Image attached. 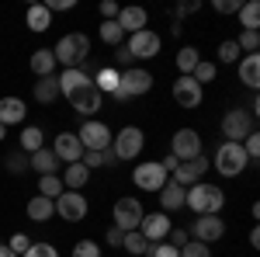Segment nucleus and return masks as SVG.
Here are the masks:
<instances>
[{"mask_svg":"<svg viewBox=\"0 0 260 257\" xmlns=\"http://www.w3.org/2000/svg\"><path fill=\"white\" fill-rule=\"evenodd\" d=\"M184 205L194 212V216H219L222 205H225V191H222L219 184H191L187 191H184Z\"/></svg>","mask_w":260,"mask_h":257,"instance_id":"obj_1","label":"nucleus"},{"mask_svg":"<svg viewBox=\"0 0 260 257\" xmlns=\"http://www.w3.org/2000/svg\"><path fill=\"white\" fill-rule=\"evenodd\" d=\"M52 56H56V63H62V70H77V66L90 56V39L80 35V32H70V35H62V39L56 42Z\"/></svg>","mask_w":260,"mask_h":257,"instance_id":"obj_2","label":"nucleus"},{"mask_svg":"<svg viewBox=\"0 0 260 257\" xmlns=\"http://www.w3.org/2000/svg\"><path fill=\"white\" fill-rule=\"evenodd\" d=\"M149 91H153V73H149V70H142V66H132V70H121L118 91H115L111 98L121 104V101L142 98V94H149Z\"/></svg>","mask_w":260,"mask_h":257,"instance_id":"obj_3","label":"nucleus"},{"mask_svg":"<svg viewBox=\"0 0 260 257\" xmlns=\"http://www.w3.org/2000/svg\"><path fill=\"white\" fill-rule=\"evenodd\" d=\"M246 167H250V160H246L240 142H229L225 139L219 150H215V170H219L222 178H240Z\"/></svg>","mask_w":260,"mask_h":257,"instance_id":"obj_4","label":"nucleus"},{"mask_svg":"<svg viewBox=\"0 0 260 257\" xmlns=\"http://www.w3.org/2000/svg\"><path fill=\"white\" fill-rule=\"evenodd\" d=\"M142 146H146V136H142L139 125H125V129L115 132V139H111V153H115V160H136L142 153Z\"/></svg>","mask_w":260,"mask_h":257,"instance_id":"obj_5","label":"nucleus"},{"mask_svg":"<svg viewBox=\"0 0 260 257\" xmlns=\"http://www.w3.org/2000/svg\"><path fill=\"white\" fill-rule=\"evenodd\" d=\"M253 122H257V119H253L246 108H233V111L222 115V136L229 139V142H243L250 132H257Z\"/></svg>","mask_w":260,"mask_h":257,"instance_id":"obj_6","label":"nucleus"},{"mask_svg":"<svg viewBox=\"0 0 260 257\" xmlns=\"http://www.w3.org/2000/svg\"><path fill=\"white\" fill-rule=\"evenodd\" d=\"M77 139H80L83 150H94V153H101V150H111V139H115V132H111L104 122L87 119V122L80 125V132H77Z\"/></svg>","mask_w":260,"mask_h":257,"instance_id":"obj_7","label":"nucleus"},{"mask_svg":"<svg viewBox=\"0 0 260 257\" xmlns=\"http://www.w3.org/2000/svg\"><path fill=\"white\" fill-rule=\"evenodd\" d=\"M111 216H115V222L111 226H118L121 233H132V230H139V222H142V205H139V198H118L115 202V209H111Z\"/></svg>","mask_w":260,"mask_h":257,"instance_id":"obj_8","label":"nucleus"},{"mask_svg":"<svg viewBox=\"0 0 260 257\" xmlns=\"http://www.w3.org/2000/svg\"><path fill=\"white\" fill-rule=\"evenodd\" d=\"M160 45L163 39L153 32V28H142V32H136V35H128V56L132 60H156L160 56Z\"/></svg>","mask_w":260,"mask_h":257,"instance_id":"obj_9","label":"nucleus"},{"mask_svg":"<svg viewBox=\"0 0 260 257\" xmlns=\"http://www.w3.org/2000/svg\"><path fill=\"white\" fill-rule=\"evenodd\" d=\"M167 170H163L156 160H146V163H139L136 170H132V184L139 188V191H160L163 184H167Z\"/></svg>","mask_w":260,"mask_h":257,"instance_id":"obj_10","label":"nucleus"},{"mask_svg":"<svg viewBox=\"0 0 260 257\" xmlns=\"http://www.w3.org/2000/svg\"><path fill=\"white\" fill-rule=\"evenodd\" d=\"M170 157H177V163L201 157V136L194 129H177L170 139Z\"/></svg>","mask_w":260,"mask_h":257,"instance_id":"obj_11","label":"nucleus"},{"mask_svg":"<svg viewBox=\"0 0 260 257\" xmlns=\"http://www.w3.org/2000/svg\"><path fill=\"white\" fill-rule=\"evenodd\" d=\"M208 167H212V160L205 157V153H201V157H194V160H184V163H177V167H174V184H180V188H191V184H198L201 178H205V170H208Z\"/></svg>","mask_w":260,"mask_h":257,"instance_id":"obj_12","label":"nucleus"},{"mask_svg":"<svg viewBox=\"0 0 260 257\" xmlns=\"http://www.w3.org/2000/svg\"><path fill=\"white\" fill-rule=\"evenodd\" d=\"M52 205H56V216L66 219V222H80V219L87 216V209H90V205H87V198H83L80 191H62Z\"/></svg>","mask_w":260,"mask_h":257,"instance_id":"obj_13","label":"nucleus"},{"mask_svg":"<svg viewBox=\"0 0 260 257\" xmlns=\"http://www.w3.org/2000/svg\"><path fill=\"white\" fill-rule=\"evenodd\" d=\"M225 237V219L222 216H198L191 222V240L198 243H215Z\"/></svg>","mask_w":260,"mask_h":257,"instance_id":"obj_14","label":"nucleus"},{"mask_svg":"<svg viewBox=\"0 0 260 257\" xmlns=\"http://www.w3.org/2000/svg\"><path fill=\"white\" fill-rule=\"evenodd\" d=\"M66 101L73 104V111H77V115H83V119H94V115L101 111V104H104V94H101V91L94 87V83H87L83 91L70 94Z\"/></svg>","mask_w":260,"mask_h":257,"instance_id":"obj_15","label":"nucleus"},{"mask_svg":"<svg viewBox=\"0 0 260 257\" xmlns=\"http://www.w3.org/2000/svg\"><path fill=\"white\" fill-rule=\"evenodd\" d=\"M170 216L167 212H146L139 222V233L146 237V243H163L167 240V233H170Z\"/></svg>","mask_w":260,"mask_h":257,"instance_id":"obj_16","label":"nucleus"},{"mask_svg":"<svg viewBox=\"0 0 260 257\" xmlns=\"http://www.w3.org/2000/svg\"><path fill=\"white\" fill-rule=\"evenodd\" d=\"M52 153H56L59 163H80L83 146H80V139H77V132H59L56 142H52Z\"/></svg>","mask_w":260,"mask_h":257,"instance_id":"obj_17","label":"nucleus"},{"mask_svg":"<svg viewBox=\"0 0 260 257\" xmlns=\"http://www.w3.org/2000/svg\"><path fill=\"white\" fill-rule=\"evenodd\" d=\"M170 94H174V101L180 108H198L201 104V87L194 83V77H177L174 87H170Z\"/></svg>","mask_w":260,"mask_h":257,"instance_id":"obj_18","label":"nucleus"},{"mask_svg":"<svg viewBox=\"0 0 260 257\" xmlns=\"http://www.w3.org/2000/svg\"><path fill=\"white\" fill-rule=\"evenodd\" d=\"M56 80H59V98H70V94L83 91L87 83H94V80H90V73H87L83 66H77V70H62Z\"/></svg>","mask_w":260,"mask_h":257,"instance_id":"obj_19","label":"nucleus"},{"mask_svg":"<svg viewBox=\"0 0 260 257\" xmlns=\"http://www.w3.org/2000/svg\"><path fill=\"white\" fill-rule=\"evenodd\" d=\"M28 115V104L21 98H0V125L7 129V125H21Z\"/></svg>","mask_w":260,"mask_h":257,"instance_id":"obj_20","label":"nucleus"},{"mask_svg":"<svg viewBox=\"0 0 260 257\" xmlns=\"http://www.w3.org/2000/svg\"><path fill=\"white\" fill-rule=\"evenodd\" d=\"M115 21H118V28L125 32V35H136V32H142V28H146L149 14H146L142 7H121Z\"/></svg>","mask_w":260,"mask_h":257,"instance_id":"obj_21","label":"nucleus"},{"mask_svg":"<svg viewBox=\"0 0 260 257\" xmlns=\"http://www.w3.org/2000/svg\"><path fill=\"white\" fill-rule=\"evenodd\" d=\"M184 191H187V188H180V184H174V181H167L160 191H156L167 216H170V212H177V209H184Z\"/></svg>","mask_w":260,"mask_h":257,"instance_id":"obj_22","label":"nucleus"},{"mask_svg":"<svg viewBox=\"0 0 260 257\" xmlns=\"http://www.w3.org/2000/svg\"><path fill=\"white\" fill-rule=\"evenodd\" d=\"M56 66H59V63H56V56H52V49H35V52H31V73H35V77H56Z\"/></svg>","mask_w":260,"mask_h":257,"instance_id":"obj_23","label":"nucleus"},{"mask_svg":"<svg viewBox=\"0 0 260 257\" xmlns=\"http://www.w3.org/2000/svg\"><path fill=\"white\" fill-rule=\"evenodd\" d=\"M59 181H62V188H66V191H80L83 184L90 181V170H87L83 163H66Z\"/></svg>","mask_w":260,"mask_h":257,"instance_id":"obj_24","label":"nucleus"},{"mask_svg":"<svg viewBox=\"0 0 260 257\" xmlns=\"http://www.w3.org/2000/svg\"><path fill=\"white\" fill-rule=\"evenodd\" d=\"M24 21H28V28H31L35 35H42V32H49V28H52V11H49L45 4H31V7H28V14H24Z\"/></svg>","mask_w":260,"mask_h":257,"instance_id":"obj_25","label":"nucleus"},{"mask_svg":"<svg viewBox=\"0 0 260 257\" xmlns=\"http://www.w3.org/2000/svg\"><path fill=\"white\" fill-rule=\"evenodd\" d=\"M24 212H28L31 222H49V219L56 216V205H52L49 198H42V195H31L28 205H24Z\"/></svg>","mask_w":260,"mask_h":257,"instance_id":"obj_26","label":"nucleus"},{"mask_svg":"<svg viewBox=\"0 0 260 257\" xmlns=\"http://www.w3.org/2000/svg\"><path fill=\"white\" fill-rule=\"evenodd\" d=\"M240 80H243V87L257 91V83H260V56L257 52H250V56L240 60Z\"/></svg>","mask_w":260,"mask_h":257,"instance_id":"obj_27","label":"nucleus"},{"mask_svg":"<svg viewBox=\"0 0 260 257\" xmlns=\"http://www.w3.org/2000/svg\"><path fill=\"white\" fill-rule=\"evenodd\" d=\"M28 167H35V170H39V178H42V174H59V160H56L52 150H45V146H42L39 153H31V157H28Z\"/></svg>","mask_w":260,"mask_h":257,"instance_id":"obj_28","label":"nucleus"},{"mask_svg":"<svg viewBox=\"0 0 260 257\" xmlns=\"http://www.w3.org/2000/svg\"><path fill=\"white\" fill-rule=\"evenodd\" d=\"M18 142H21V150H24V153H39L42 146H45V132H42L39 125H24V129H21V136H18Z\"/></svg>","mask_w":260,"mask_h":257,"instance_id":"obj_29","label":"nucleus"},{"mask_svg":"<svg viewBox=\"0 0 260 257\" xmlns=\"http://www.w3.org/2000/svg\"><path fill=\"white\" fill-rule=\"evenodd\" d=\"M118 77H121L118 66H101V70H98V80H94V87H98L101 94H115V91H118Z\"/></svg>","mask_w":260,"mask_h":257,"instance_id":"obj_30","label":"nucleus"},{"mask_svg":"<svg viewBox=\"0 0 260 257\" xmlns=\"http://www.w3.org/2000/svg\"><path fill=\"white\" fill-rule=\"evenodd\" d=\"M198 63H201V52L194 49V45H180V49H177V70H180V77H191Z\"/></svg>","mask_w":260,"mask_h":257,"instance_id":"obj_31","label":"nucleus"},{"mask_svg":"<svg viewBox=\"0 0 260 257\" xmlns=\"http://www.w3.org/2000/svg\"><path fill=\"white\" fill-rule=\"evenodd\" d=\"M56 98H59V80L56 77H42L39 83H35V101H39V104H52Z\"/></svg>","mask_w":260,"mask_h":257,"instance_id":"obj_32","label":"nucleus"},{"mask_svg":"<svg viewBox=\"0 0 260 257\" xmlns=\"http://www.w3.org/2000/svg\"><path fill=\"white\" fill-rule=\"evenodd\" d=\"M236 14H240L243 32H257V28H260V4H257V0H246Z\"/></svg>","mask_w":260,"mask_h":257,"instance_id":"obj_33","label":"nucleus"},{"mask_svg":"<svg viewBox=\"0 0 260 257\" xmlns=\"http://www.w3.org/2000/svg\"><path fill=\"white\" fill-rule=\"evenodd\" d=\"M62 191H66V188H62L59 174H42V178H39V195H42V198L56 202V198H59Z\"/></svg>","mask_w":260,"mask_h":257,"instance_id":"obj_34","label":"nucleus"},{"mask_svg":"<svg viewBox=\"0 0 260 257\" xmlns=\"http://www.w3.org/2000/svg\"><path fill=\"white\" fill-rule=\"evenodd\" d=\"M121 250H128L132 257H146L149 254V243H146V237H142L139 230H132V233H125V240H121Z\"/></svg>","mask_w":260,"mask_h":257,"instance_id":"obj_35","label":"nucleus"},{"mask_svg":"<svg viewBox=\"0 0 260 257\" xmlns=\"http://www.w3.org/2000/svg\"><path fill=\"white\" fill-rule=\"evenodd\" d=\"M121 39H125V32L118 28V21H101V42H104V45H115V49H118Z\"/></svg>","mask_w":260,"mask_h":257,"instance_id":"obj_36","label":"nucleus"},{"mask_svg":"<svg viewBox=\"0 0 260 257\" xmlns=\"http://www.w3.org/2000/svg\"><path fill=\"white\" fill-rule=\"evenodd\" d=\"M215 73H219V66H215V63L201 60L198 66H194V73H191V77H194V83H198V87H205V83H212V80H215Z\"/></svg>","mask_w":260,"mask_h":257,"instance_id":"obj_37","label":"nucleus"},{"mask_svg":"<svg viewBox=\"0 0 260 257\" xmlns=\"http://www.w3.org/2000/svg\"><path fill=\"white\" fill-rule=\"evenodd\" d=\"M240 60H243V52L236 45V39H225L219 45V63H240Z\"/></svg>","mask_w":260,"mask_h":257,"instance_id":"obj_38","label":"nucleus"},{"mask_svg":"<svg viewBox=\"0 0 260 257\" xmlns=\"http://www.w3.org/2000/svg\"><path fill=\"white\" fill-rule=\"evenodd\" d=\"M236 45H240V52H257L260 49V32H240V39H236Z\"/></svg>","mask_w":260,"mask_h":257,"instance_id":"obj_39","label":"nucleus"},{"mask_svg":"<svg viewBox=\"0 0 260 257\" xmlns=\"http://www.w3.org/2000/svg\"><path fill=\"white\" fill-rule=\"evenodd\" d=\"M177 257H212V250H208V243H198V240H187L184 247H180Z\"/></svg>","mask_w":260,"mask_h":257,"instance_id":"obj_40","label":"nucleus"},{"mask_svg":"<svg viewBox=\"0 0 260 257\" xmlns=\"http://www.w3.org/2000/svg\"><path fill=\"white\" fill-rule=\"evenodd\" d=\"M73 257H101V247L94 240H77L73 243Z\"/></svg>","mask_w":260,"mask_h":257,"instance_id":"obj_41","label":"nucleus"},{"mask_svg":"<svg viewBox=\"0 0 260 257\" xmlns=\"http://www.w3.org/2000/svg\"><path fill=\"white\" fill-rule=\"evenodd\" d=\"M21 257H59V250H56L52 243H31Z\"/></svg>","mask_w":260,"mask_h":257,"instance_id":"obj_42","label":"nucleus"},{"mask_svg":"<svg viewBox=\"0 0 260 257\" xmlns=\"http://www.w3.org/2000/svg\"><path fill=\"white\" fill-rule=\"evenodd\" d=\"M7 247H11V250L21 257L24 250H28V247H31V237H28V233H14V237L7 240Z\"/></svg>","mask_w":260,"mask_h":257,"instance_id":"obj_43","label":"nucleus"},{"mask_svg":"<svg viewBox=\"0 0 260 257\" xmlns=\"http://www.w3.org/2000/svg\"><path fill=\"white\" fill-rule=\"evenodd\" d=\"M177 254H180L177 247H170V243L163 240V243H149V254L146 257H177Z\"/></svg>","mask_w":260,"mask_h":257,"instance_id":"obj_44","label":"nucleus"},{"mask_svg":"<svg viewBox=\"0 0 260 257\" xmlns=\"http://www.w3.org/2000/svg\"><path fill=\"white\" fill-rule=\"evenodd\" d=\"M7 170H11V174H24V170H28V157L11 153V157H7Z\"/></svg>","mask_w":260,"mask_h":257,"instance_id":"obj_45","label":"nucleus"},{"mask_svg":"<svg viewBox=\"0 0 260 257\" xmlns=\"http://www.w3.org/2000/svg\"><path fill=\"white\" fill-rule=\"evenodd\" d=\"M187 240H191V237H187V233H184L180 226H170V233H167V243H170V247H177V250H180V247H184Z\"/></svg>","mask_w":260,"mask_h":257,"instance_id":"obj_46","label":"nucleus"},{"mask_svg":"<svg viewBox=\"0 0 260 257\" xmlns=\"http://www.w3.org/2000/svg\"><path fill=\"white\" fill-rule=\"evenodd\" d=\"M212 7H215L219 14H236L243 4H240V0H212Z\"/></svg>","mask_w":260,"mask_h":257,"instance_id":"obj_47","label":"nucleus"},{"mask_svg":"<svg viewBox=\"0 0 260 257\" xmlns=\"http://www.w3.org/2000/svg\"><path fill=\"white\" fill-rule=\"evenodd\" d=\"M118 11H121V7L115 4V0H101V18H104V21H115V18H118Z\"/></svg>","mask_w":260,"mask_h":257,"instance_id":"obj_48","label":"nucleus"},{"mask_svg":"<svg viewBox=\"0 0 260 257\" xmlns=\"http://www.w3.org/2000/svg\"><path fill=\"white\" fill-rule=\"evenodd\" d=\"M198 11H201V4H198V0H187V4H180V7H177V11H174V18H187V14H198Z\"/></svg>","mask_w":260,"mask_h":257,"instance_id":"obj_49","label":"nucleus"},{"mask_svg":"<svg viewBox=\"0 0 260 257\" xmlns=\"http://www.w3.org/2000/svg\"><path fill=\"white\" fill-rule=\"evenodd\" d=\"M104 240H108V247H118V250H121V240H125V233H121L118 226H108V233H104Z\"/></svg>","mask_w":260,"mask_h":257,"instance_id":"obj_50","label":"nucleus"},{"mask_svg":"<svg viewBox=\"0 0 260 257\" xmlns=\"http://www.w3.org/2000/svg\"><path fill=\"white\" fill-rule=\"evenodd\" d=\"M45 7H49V11H70L73 0H45Z\"/></svg>","mask_w":260,"mask_h":257,"instance_id":"obj_51","label":"nucleus"},{"mask_svg":"<svg viewBox=\"0 0 260 257\" xmlns=\"http://www.w3.org/2000/svg\"><path fill=\"white\" fill-rule=\"evenodd\" d=\"M128 60H132V56H128V49H125V45H118V52H115V63H118V66H125Z\"/></svg>","mask_w":260,"mask_h":257,"instance_id":"obj_52","label":"nucleus"},{"mask_svg":"<svg viewBox=\"0 0 260 257\" xmlns=\"http://www.w3.org/2000/svg\"><path fill=\"white\" fill-rule=\"evenodd\" d=\"M0 257H18V254H14V250H11L7 243H0Z\"/></svg>","mask_w":260,"mask_h":257,"instance_id":"obj_53","label":"nucleus"},{"mask_svg":"<svg viewBox=\"0 0 260 257\" xmlns=\"http://www.w3.org/2000/svg\"><path fill=\"white\" fill-rule=\"evenodd\" d=\"M4 132H7V129H4V125H0V139H4Z\"/></svg>","mask_w":260,"mask_h":257,"instance_id":"obj_54","label":"nucleus"}]
</instances>
